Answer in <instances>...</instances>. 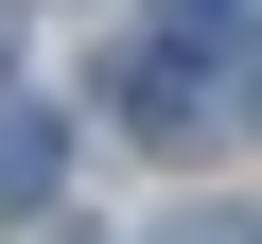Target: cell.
<instances>
[{
    "instance_id": "4",
    "label": "cell",
    "mask_w": 262,
    "mask_h": 244,
    "mask_svg": "<svg viewBox=\"0 0 262 244\" xmlns=\"http://www.w3.org/2000/svg\"><path fill=\"white\" fill-rule=\"evenodd\" d=\"M158 244H262V209H192V227H158Z\"/></svg>"
},
{
    "instance_id": "3",
    "label": "cell",
    "mask_w": 262,
    "mask_h": 244,
    "mask_svg": "<svg viewBox=\"0 0 262 244\" xmlns=\"http://www.w3.org/2000/svg\"><path fill=\"white\" fill-rule=\"evenodd\" d=\"M158 35H175V53H210V35H245V0H158Z\"/></svg>"
},
{
    "instance_id": "2",
    "label": "cell",
    "mask_w": 262,
    "mask_h": 244,
    "mask_svg": "<svg viewBox=\"0 0 262 244\" xmlns=\"http://www.w3.org/2000/svg\"><path fill=\"white\" fill-rule=\"evenodd\" d=\"M105 87H122V122H140V140H210V53L158 35V53H122Z\"/></svg>"
},
{
    "instance_id": "1",
    "label": "cell",
    "mask_w": 262,
    "mask_h": 244,
    "mask_svg": "<svg viewBox=\"0 0 262 244\" xmlns=\"http://www.w3.org/2000/svg\"><path fill=\"white\" fill-rule=\"evenodd\" d=\"M53 175H70L53 87H0V227H35V209H53Z\"/></svg>"
},
{
    "instance_id": "5",
    "label": "cell",
    "mask_w": 262,
    "mask_h": 244,
    "mask_svg": "<svg viewBox=\"0 0 262 244\" xmlns=\"http://www.w3.org/2000/svg\"><path fill=\"white\" fill-rule=\"evenodd\" d=\"M245 122H262V87H245Z\"/></svg>"
}]
</instances>
